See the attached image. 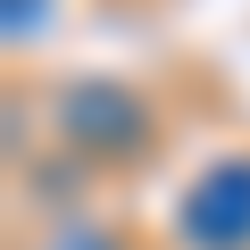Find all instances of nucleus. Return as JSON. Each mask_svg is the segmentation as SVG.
Masks as SVG:
<instances>
[{"label":"nucleus","mask_w":250,"mask_h":250,"mask_svg":"<svg viewBox=\"0 0 250 250\" xmlns=\"http://www.w3.org/2000/svg\"><path fill=\"white\" fill-rule=\"evenodd\" d=\"M59 250H117L108 233H92V225H75V233H59Z\"/></svg>","instance_id":"nucleus-2"},{"label":"nucleus","mask_w":250,"mask_h":250,"mask_svg":"<svg viewBox=\"0 0 250 250\" xmlns=\"http://www.w3.org/2000/svg\"><path fill=\"white\" fill-rule=\"evenodd\" d=\"M192 250H250V159H217L200 167V184L175 208Z\"/></svg>","instance_id":"nucleus-1"}]
</instances>
